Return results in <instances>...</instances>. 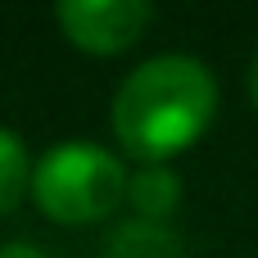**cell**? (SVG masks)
<instances>
[{
    "instance_id": "cell-5",
    "label": "cell",
    "mask_w": 258,
    "mask_h": 258,
    "mask_svg": "<svg viewBox=\"0 0 258 258\" xmlns=\"http://www.w3.org/2000/svg\"><path fill=\"white\" fill-rule=\"evenodd\" d=\"M104 258H186L181 236L168 222H145V218H127L113 227Z\"/></svg>"
},
{
    "instance_id": "cell-7",
    "label": "cell",
    "mask_w": 258,
    "mask_h": 258,
    "mask_svg": "<svg viewBox=\"0 0 258 258\" xmlns=\"http://www.w3.org/2000/svg\"><path fill=\"white\" fill-rule=\"evenodd\" d=\"M0 258H45V249L32 240H9V245H0Z\"/></svg>"
},
{
    "instance_id": "cell-3",
    "label": "cell",
    "mask_w": 258,
    "mask_h": 258,
    "mask_svg": "<svg viewBox=\"0 0 258 258\" xmlns=\"http://www.w3.org/2000/svg\"><path fill=\"white\" fill-rule=\"evenodd\" d=\"M63 36L91 54H118L141 41L154 9L145 0H63L54 9Z\"/></svg>"
},
{
    "instance_id": "cell-1",
    "label": "cell",
    "mask_w": 258,
    "mask_h": 258,
    "mask_svg": "<svg viewBox=\"0 0 258 258\" xmlns=\"http://www.w3.org/2000/svg\"><path fill=\"white\" fill-rule=\"evenodd\" d=\"M218 109V77L195 54H154L136 63L113 95V136L141 163H168L190 150Z\"/></svg>"
},
{
    "instance_id": "cell-2",
    "label": "cell",
    "mask_w": 258,
    "mask_h": 258,
    "mask_svg": "<svg viewBox=\"0 0 258 258\" xmlns=\"http://www.w3.org/2000/svg\"><path fill=\"white\" fill-rule=\"evenodd\" d=\"M127 177L132 172L113 150L95 141H59L32 163V200L45 218L86 227L127 200Z\"/></svg>"
},
{
    "instance_id": "cell-8",
    "label": "cell",
    "mask_w": 258,
    "mask_h": 258,
    "mask_svg": "<svg viewBox=\"0 0 258 258\" xmlns=\"http://www.w3.org/2000/svg\"><path fill=\"white\" fill-rule=\"evenodd\" d=\"M249 95H254V104H258V50H254V68H249Z\"/></svg>"
},
{
    "instance_id": "cell-6",
    "label": "cell",
    "mask_w": 258,
    "mask_h": 258,
    "mask_svg": "<svg viewBox=\"0 0 258 258\" xmlns=\"http://www.w3.org/2000/svg\"><path fill=\"white\" fill-rule=\"evenodd\" d=\"M32 190V159L14 127H0V218Z\"/></svg>"
},
{
    "instance_id": "cell-4",
    "label": "cell",
    "mask_w": 258,
    "mask_h": 258,
    "mask_svg": "<svg viewBox=\"0 0 258 258\" xmlns=\"http://www.w3.org/2000/svg\"><path fill=\"white\" fill-rule=\"evenodd\" d=\"M127 204L145 222H168L181 204V177L168 163H141L127 177Z\"/></svg>"
}]
</instances>
